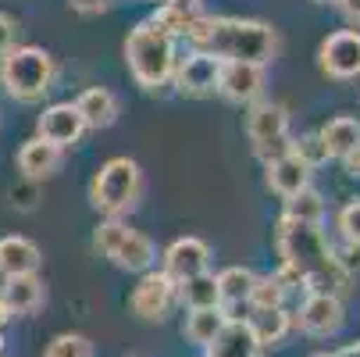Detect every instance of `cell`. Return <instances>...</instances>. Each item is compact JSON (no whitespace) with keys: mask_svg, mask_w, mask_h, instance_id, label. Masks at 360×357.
I'll use <instances>...</instances> for the list:
<instances>
[{"mask_svg":"<svg viewBox=\"0 0 360 357\" xmlns=\"http://www.w3.org/2000/svg\"><path fill=\"white\" fill-rule=\"evenodd\" d=\"M339 232L349 243H360V200H349L339 211Z\"/></svg>","mask_w":360,"mask_h":357,"instance_id":"31","label":"cell"},{"mask_svg":"<svg viewBox=\"0 0 360 357\" xmlns=\"http://www.w3.org/2000/svg\"><path fill=\"white\" fill-rule=\"evenodd\" d=\"M39 261H43V253L32 239H25V236H4L0 239V275L4 279L36 275Z\"/></svg>","mask_w":360,"mask_h":357,"instance_id":"19","label":"cell"},{"mask_svg":"<svg viewBox=\"0 0 360 357\" xmlns=\"http://www.w3.org/2000/svg\"><path fill=\"white\" fill-rule=\"evenodd\" d=\"M246 303H250V311H275V308H282V303H285V289H282V282L275 279V272L253 279Z\"/></svg>","mask_w":360,"mask_h":357,"instance_id":"28","label":"cell"},{"mask_svg":"<svg viewBox=\"0 0 360 357\" xmlns=\"http://www.w3.org/2000/svg\"><path fill=\"white\" fill-rule=\"evenodd\" d=\"M342 318H346V311H342L339 296H332V293H307L296 318H292V325H300V332H307V336H335Z\"/></svg>","mask_w":360,"mask_h":357,"instance_id":"10","label":"cell"},{"mask_svg":"<svg viewBox=\"0 0 360 357\" xmlns=\"http://www.w3.org/2000/svg\"><path fill=\"white\" fill-rule=\"evenodd\" d=\"M125 65L132 72V79L143 86V89H161L175 79V65H179V54H175V39L168 32H161L150 18L139 22L129 39H125Z\"/></svg>","mask_w":360,"mask_h":357,"instance_id":"3","label":"cell"},{"mask_svg":"<svg viewBox=\"0 0 360 357\" xmlns=\"http://www.w3.org/2000/svg\"><path fill=\"white\" fill-rule=\"evenodd\" d=\"M75 111L82 115L86 129H111V125L118 122V115H122L118 96H115L108 86H89V89H82L79 100H75Z\"/></svg>","mask_w":360,"mask_h":357,"instance_id":"18","label":"cell"},{"mask_svg":"<svg viewBox=\"0 0 360 357\" xmlns=\"http://www.w3.org/2000/svg\"><path fill=\"white\" fill-rule=\"evenodd\" d=\"M0 303L8 308L11 318H29V315H36L46 303V286H43L39 275L4 279V286H0Z\"/></svg>","mask_w":360,"mask_h":357,"instance_id":"15","label":"cell"},{"mask_svg":"<svg viewBox=\"0 0 360 357\" xmlns=\"http://www.w3.org/2000/svg\"><path fill=\"white\" fill-rule=\"evenodd\" d=\"M218 72H221L218 58L193 50L186 61L175 65V86L186 96H211V93H218Z\"/></svg>","mask_w":360,"mask_h":357,"instance_id":"13","label":"cell"},{"mask_svg":"<svg viewBox=\"0 0 360 357\" xmlns=\"http://www.w3.org/2000/svg\"><path fill=\"white\" fill-rule=\"evenodd\" d=\"M264 179H268V186H271L282 200H289V196H296L300 189L311 186V168H307V165L292 154V150H289V154H282V158L264 161Z\"/></svg>","mask_w":360,"mask_h":357,"instance_id":"17","label":"cell"},{"mask_svg":"<svg viewBox=\"0 0 360 357\" xmlns=\"http://www.w3.org/2000/svg\"><path fill=\"white\" fill-rule=\"evenodd\" d=\"M189 46L200 54H211L221 65L239 61V65H268L278 50V36L268 22L257 18H211L200 15L196 25L189 29Z\"/></svg>","mask_w":360,"mask_h":357,"instance_id":"2","label":"cell"},{"mask_svg":"<svg viewBox=\"0 0 360 357\" xmlns=\"http://www.w3.org/2000/svg\"><path fill=\"white\" fill-rule=\"evenodd\" d=\"M318 136H321V143L328 150V161L332 158L335 161H346L349 154H356V150H360V122L349 118V115H335L332 122L321 125Z\"/></svg>","mask_w":360,"mask_h":357,"instance_id":"21","label":"cell"},{"mask_svg":"<svg viewBox=\"0 0 360 357\" xmlns=\"http://www.w3.org/2000/svg\"><path fill=\"white\" fill-rule=\"evenodd\" d=\"M318 65L328 79L349 82L360 75V29H335L318 46Z\"/></svg>","mask_w":360,"mask_h":357,"instance_id":"9","label":"cell"},{"mask_svg":"<svg viewBox=\"0 0 360 357\" xmlns=\"http://www.w3.org/2000/svg\"><path fill=\"white\" fill-rule=\"evenodd\" d=\"M314 4H335V0H314Z\"/></svg>","mask_w":360,"mask_h":357,"instance_id":"40","label":"cell"},{"mask_svg":"<svg viewBox=\"0 0 360 357\" xmlns=\"http://www.w3.org/2000/svg\"><path fill=\"white\" fill-rule=\"evenodd\" d=\"M264 68L261 65H239V61H225L218 72V93L229 104H257L264 93Z\"/></svg>","mask_w":360,"mask_h":357,"instance_id":"12","label":"cell"},{"mask_svg":"<svg viewBox=\"0 0 360 357\" xmlns=\"http://www.w3.org/2000/svg\"><path fill=\"white\" fill-rule=\"evenodd\" d=\"M246 325H250V332L257 336V343H261V346H275V343H282V339L289 336V329H292V315H289L285 308H275V311H253V315L246 318Z\"/></svg>","mask_w":360,"mask_h":357,"instance_id":"23","label":"cell"},{"mask_svg":"<svg viewBox=\"0 0 360 357\" xmlns=\"http://www.w3.org/2000/svg\"><path fill=\"white\" fill-rule=\"evenodd\" d=\"M253 272L246 265H229L225 272H218V289H221V308H232V303H246L250 286H253Z\"/></svg>","mask_w":360,"mask_h":357,"instance_id":"27","label":"cell"},{"mask_svg":"<svg viewBox=\"0 0 360 357\" xmlns=\"http://www.w3.org/2000/svg\"><path fill=\"white\" fill-rule=\"evenodd\" d=\"M175 300H179V282H172L161 268H150V272H143L139 282L132 286L129 308H132V315L143 318V322H165Z\"/></svg>","mask_w":360,"mask_h":357,"instance_id":"8","label":"cell"},{"mask_svg":"<svg viewBox=\"0 0 360 357\" xmlns=\"http://www.w3.org/2000/svg\"><path fill=\"white\" fill-rule=\"evenodd\" d=\"M225 322H229V311H225V308H200V311H189L182 332H186L189 343H196V346L207 350V346L214 343V336L225 329Z\"/></svg>","mask_w":360,"mask_h":357,"instance_id":"22","label":"cell"},{"mask_svg":"<svg viewBox=\"0 0 360 357\" xmlns=\"http://www.w3.org/2000/svg\"><path fill=\"white\" fill-rule=\"evenodd\" d=\"M203 357H207V353H203Z\"/></svg>","mask_w":360,"mask_h":357,"instance_id":"43","label":"cell"},{"mask_svg":"<svg viewBox=\"0 0 360 357\" xmlns=\"http://www.w3.org/2000/svg\"><path fill=\"white\" fill-rule=\"evenodd\" d=\"M179 300L186 303L189 311H200V308H221V289H218V275L203 272V275H193V279L179 282Z\"/></svg>","mask_w":360,"mask_h":357,"instance_id":"24","label":"cell"},{"mask_svg":"<svg viewBox=\"0 0 360 357\" xmlns=\"http://www.w3.org/2000/svg\"><path fill=\"white\" fill-rule=\"evenodd\" d=\"M275 243H278L282 265L303 279V293H332L339 300L349 293V275L335 265L332 243L321 225H303V222L282 218Z\"/></svg>","mask_w":360,"mask_h":357,"instance_id":"1","label":"cell"},{"mask_svg":"<svg viewBox=\"0 0 360 357\" xmlns=\"http://www.w3.org/2000/svg\"><path fill=\"white\" fill-rule=\"evenodd\" d=\"M36 129H39V139L68 150V146H75V143L82 139L86 122H82V115L75 111V104H50V108L39 115Z\"/></svg>","mask_w":360,"mask_h":357,"instance_id":"14","label":"cell"},{"mask_svg":"<svg viewBox=\"0 0 360 357\" xmlns=\"http://www.w3.org/2000/svg\"><path fill=\"white\" fill-rule=\"evenodd\" d=\"M139 196H143V172L132 158L104 161L89 182V203L108 218H122V215L136 211Z\"/></svg>","mask_w":360,"mask_h":357,"instance_id":"5","label":"cell"},{"mask_svg":"<svg viewBox=\"0 0 360 357\" xmlns=\"http://www.w3.org/2000/svg\"><path fill=\"white\" fill-rule=\"evenodd\" d=\"M61 161H65V150L54 146V143H46V139H39V136L22 143V150H18V172L29 182H43L50 175H58Z\"/></svg>","mask_w":360,"mask_h":357,"instance_id":"16","label":"cell"},{"mask_svg":"<svg viewBox=\"0 0 360 357\" xmlns=\"http://www.w3.org/2000/svg\"><path fill=\"white\" fill-rule=\"evenodd\" d=\"M11 315H8V308H4V303H0V329H4V322H8Z\"/></svg>","mask_w":360,"mask_h":357,"instance_id":"39","label":"cell"},{"mask_svg":"<svg viewBox=\"0 0 360 357\" xmlns=\"http://www.w3.org/2000/svg\"><path fill=\"white\" fill-rule=\"evenodd\" d=\"M207 265H211V246L196 236H182L161 253V272L172 282H186L193 275H203Z\"/></svg>","mask_w":360,"mask_h":357,"instance_id":"11","label":"cell"},{"mask_svg":"<svg viewBox=\"0 0 360 357\" xmlns=\"http://www.w3.org/2000/svg\"><path fill=\"white\" fill-rule=\"evenodd\" d=\"M332 258H335V265H339L346 275L360 272V243H349V239H342L339 246L332 243Z\"/></svg>","mask_w":360,"mask_h":357,"instance_id":"32","label":"cell"},{"mask_svg":"<svg viewBox=\"0 0 360 357\" xmlns=\"http://www.w3.org/2000/svg\"><path fill=\"white\" fill-rule=\"evenodd\" d=\"M335 8H339V15H342L346 22L360 25V0H335Z\"/></svg>","mask_w":360,"mask_h":357,"instance_id":"36","label":"cell"},{"mask_svg":"<svg viewBox=\"0 0 360 357\" xmlns=\"http://www.w3.org/2000/svg\"><path fill=\"white\" fill-rule=\"evenodd\" d=\"M0 353H4V336H0Z\"/></svg>","mask_w":360,"mask_h":357,"instance_id":"42","label":"cell"},{"mask_svg":"<svg viewBox=\"0 0 360 357\" xmlns=\"http://www.w3.org/2000/svg\"><path fill=\"white\" fill-rule=\"evenodd\" d=\"M282 218L303 222V225H321V218H325V200H321V193H318L314 186L300 189L296 196L285 200V215H282Z\"/></svg>","mask_w":360,"mask_h":357,"instance_id":"26","label":"cell"},{"mask_svg":"<svg viewBox=\"0 0 360 357\" xmlns=\"http://www.w3.org/2000/svg\"><path fill=\"white\" fill-rule=\"evenodd\" d=\"M246 136H250V146L261 161H271V158H282L292 150V139H289V111L282 104H271V100H257L246 111Z\"/></svg>","mask_w":360,"mask_h":357,"instance_id":"7","label":"cell"},{"mask_svg":"<svg viewBox=\"0 0 360 357\" xmlns=\"http://www.w3.org/2000/svg\"><path fill=\"white\" fill-rule=\"evenodd\" d=\"M335 357H360V343H353V346H342Z\"/></svg>","mask_w":360,"mask_h":357,"instance_id":"37","label":"cell"},{"mask_svg":"<svg viewBox=\"0 0 360 357\" xmlns=\"http://www.w3.org/2000/svg\"><path fill=\"white\" fill-rule=\"evenodd\" d=\"M115 4V0H68V8L79 11V15H100V11H108Z\"/></svg>","mask_w":360,"mask_h":357,"instance_id":"35","label":"cell"},{"mask_svg":"<svg viewBox=\"0 0 360 357\" xmlns=\"http://www.w3.org/2000/svg\"><path fill=\"white\" fill-rule=\"evenodd\" d=\"M292 154H296L307 168H318V165L328 161V150H325V143H321L318 132H307V136L292 139Z\"/></svg>","mask_w":360,"mask_h":357,"instance_id":"30","label":"cell"},{"mask_svg":"<svg viewBox=\"0 0 360 357\" xmlns=\"http://www.w3.org/2000/svg\"><path fill=\"white\" fill-rule=\"evenodd\" d=\"M43 357H96L93 350V339L82 336V332H61L46 343Z\"/></svg>","mask_w":360,"mask_h":357,"instance_id":"29","label":"cell"},{"mask_svg":"<svg viewBox=\"0 0 360 357\" xmlns=\"http://www.w3.org/2000/svg\"><path fill=\"white\" fill-rule=\"evenodd\" d=\"M58 65L43 46H15L0 58V86L18 104H36L43 93L54 89Z\"/></svg>","mask_w":360,"mask_h":357,"instance_id":"4","label":"cell"},{"mask_svg":"<svg viewBox=\"0 0 360 357\" xmlns=\"http://www.w3.org/2000/svg\"><path fill=\"white\" fill-rule=\"evenodd\" d=\"M311 357H335V353H311Z\"/></svg>","mask_w":360,"mask_h":357,"instance_id":"41","label":"cell"},{"mask_svg":"<svg viewBox=\"0 0 360 357\" xmlns=\"http://www.w3.org/2000/svg\"><path fill=\"white\" fill-rule=\"evenodd\" d=\"M36 186H39V182L22 179V182L11 189V203H15V208H22V211H32V208H36Z\"/></svg>","mask_w":360,"mask_h":357,"instance_id":"34","label":"cell"},{"mask_svg":"<svg viewBox=\"0 0 360 357\" xmlns=\"http://www.w3.org/2000/svg\"><path fill=\"white\" fill-rule=\"evenodd\" d=\"M18 22L8 15V11H0V58H4L8 54V50H15L18 43Z\"/></svg>","mask_w":360,"mask_h":357,"instance_id":"33","label":"cell"},{"mask_svg":"<svg viewBox=\"0 0 360 357\" xmlns=\"http://www.w3.org/2000/svg\"><path fill=\"white\" fill-rule=\"evenodd\" d=\"M161 4H182V8H196L200 0H161Z\"/></svg>","mask_w":360,"mask_h":357,"instance_id":"38","label":"cell"},{"mask_svg":"<svg viewBox=\"0 0 360 357\" xmlns=\"http://www.w3.org/2000/svg\"><path fill=\"white\" fill-rule=\"evenodd\" d=\"M261 343L250 332L246 318H229L225 329L214 336V343L207 346V357H261Z\"/></svg>","mask_w":360,"mask_h":357,"instance_id":"20","label":"cell"},{"mask_svg":"<svg viewBox=\"0 0 360 357\" xmlns=\"http://www.w3.org/2000/svg\"><path fill=\"white\" fill-rule=\"evenodd\" d=\"M93 246L104 253L108 261H115L118 268L125 272H150L153 261H158V246H153L143 232L129 229L122 218H108L100 222L96 232H93Z\"/></svg>","mask_w":360,"mask_h":357,"instance_id":"6","label":"cell"},{"mask_svg":"<svg viewBox=\"0 0 360 357\" xmlns=\"http://www.w3.org/2000/svg\"><path fill=\"white\" fill-rule=\"evenodd\" d=\"M200 11L196 8H182V4H158V11H153V25H158L161 32H168L172 39H186L189 29L196 25Z\"/></svg>","mask_w":360,"mask_h":357,"instance_id":"25","label":"cell"}]
</instances>
